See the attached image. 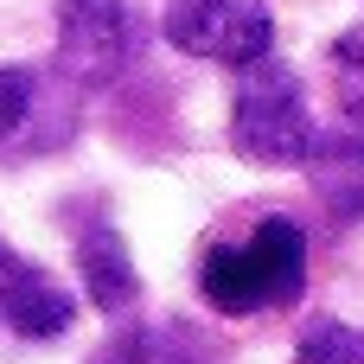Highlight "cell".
<instances>
[{"label": "cell", "instance_id": "cell-6", "mask_svg": "<svg viewBox=\"0 0 364 364\" xmlns=\"http://www.w3.org/2000/svg\"><path fill=\"white\" fill-rule=\"evenodd\" d=\"M70 134V109L32 64H0V154H45Z\"/></svg>", "mask_w": 364, "mask_h": 364}, {"label": "cell", "instance_id": "cell-2", "mask_svg": "<svg viewBox=\"0 0 364 364\" xmlns=\"http://www.w3.org/2000/svg\"><path fill=\"white\" fill-rule=\"evenodd\" d=\"M230 147L250 166H307L320 154V128L307 109L301 77L282 58H262L237 77L230 96Z\"/></svg>", "mask_w": 364, "mask_h": 364}, {"label": "cell", "instance_id": "cell-3", "mask_svg": "<svg viewBox=\"0 0 364 364\" xmlns=\"http://www.w3.org/2000/svg\"><path fill=\"white\" fill-rule=\"evenodd\" d=\"M160 32L186 58H211L230 70H250L275 45V19L262 0H166Z\"/></svg>", "mask_w": 364, "mask_h": 364}, {"label": "cell", "instance_id": "cell-7", "mask_svg": "<svg viewBox=\"0 0 364 364\" xmlns=\"http://www.w3.org/2000/svg\"><path fill=\"white\" fill-rule=\"evenodd\" d=\"M77 275H83V294L96 314H128L134 294H141V275H134V256L122 243L115 224H83L77 230Z\"/></svg>", "mask_w": 364, "mask_h": 364}, {"label": "cell", "instance_id": "cell-8", "mask_svg": "<svg viewBox=\"0 0 364 364\" xmlns=\"http://www.w3.org/2000/svg\"><path fill=\"white\" fill-rule=\"evenodd\" d=\"M198 352H205V346H198L179 320H166V326H147V333L122 339L109 358H122V364H205Z\"/></svg>", "mask_w": 364, "mask_h": 364}, {"label": "cell", "instance_id": "cell-9", "mask_svg": "<svg viewBox=\"0 0 364 364\" xmlns=\"http://www.w3.org/2000/svg\"><path fill=\"white\" fill-rule=\"evenodd\" d=\"M333 90H339L346 122L364 128V19H358V26H346V32L333 38Z\"/></svg>", "mask_w": 364, "mask_h": 364}, {"label": "cell", "instance_id": "cell-4", "mask_svg": "<svg viewBox=\"0 0 364 364\" xmlns=\"http://www.w3.org/2000/svg\"><path fill=\"white\" fill-rule=\"evenodd\" d=\"M134 45L128 0H58V77L70 90H109L134 64Z\"/></svg>", "mask_w": 364, "mask_h": 364}, {"label": "cell", "instance_id": "cell-5", "mask_svg": "<svg viewBox=\"0 0 364 364\" xmlns=\"http://www.w3.org/2000/svg\"><path fill=\"white\" fill-rule=\"evenodd\" d=\"M0 326L13 339H64L77 326V294L0 243Z\"/></svg>", "mask_w": 364, "mask_h": 364}, {"label": "cell", "instance_id": "cell-1", "mask_svg": "<svg viewBox=\"0 0 364 364\" xmlns=\"http://www.w3.org/2000/svg\"><path fill=\"white\" fill-rule=\"evenodd\" d=\"M301 288H307V230L294 218H256L250 237L211 243L198 262V294L230 320L294 307Z\"/></svg>", "mask_w": 364, "mask_h": 364}, {"label": "cell", "instance_id": "cell-10", "mask_svg": "<svg viewBox=\"0 0 364 364\" xmlns=\"http://www.w3.org/2000/svg\"><path fill=\"white\" fill-rule=\"evenodd\" d=\"M294 364H364V333L346 320H314L294 346Z\"/></svg>", "mask_w": 364, "mask_h": 364}, {"label": "cell", "instance_id": "cell-11", "mask_svg": "<svg viewBox=\"0 0 364 364\" xmlns=\"http://www.w3.org/2000/svg\"><path fill=\"white\" fill-rule=\"evenodd\" d=\"M320 186H326L346 211H358V218H364V154H358V147L346 154V166H339V173H320Z\"/></svg>", "mask_w": 364, "mask_h": 364}]
</instances>
